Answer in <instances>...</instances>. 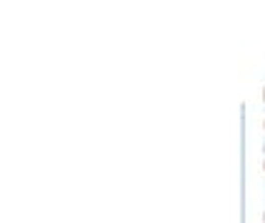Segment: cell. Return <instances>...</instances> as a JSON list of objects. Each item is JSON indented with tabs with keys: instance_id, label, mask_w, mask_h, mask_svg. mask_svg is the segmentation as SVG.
Segmentation results:
<instances>
[{
	"instance_id": "1",
	"label": "cell",
	"mask_w": 265,
	"mask_h": 223,
	"mask_svg": "<svg viewBox=\"0 0 265 223\" xmlns=\"http://www.w3.org/2000/svg\"><path fill=\"white\" fill-rule=\"evenodd\" d=\"M263 99H265V92H263Z\"/></svg>"
},
{
	"instance_id": "2",
	"label": "cell",
	"mask_w": 265,
	"mask_h": 223,
	"mask_svg": "<svg viewBox=\"0 0 265 223\" xmlns=\"http://www.w3.org/2000/svg\"><path fill=\"white\" fill-rule=\"evenodd\" d=\"M263 169H265V161H263Z\"/></svg>"
}]
</instances>
